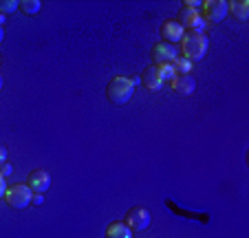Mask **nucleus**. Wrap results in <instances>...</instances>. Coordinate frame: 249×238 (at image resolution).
<instances>
[{
  "mask_svg": "<svg viewBox=\"0 0 249 238\" xmlns=\"http://www.w3.org/2000/svg\"><path fill=\"white\" fill-rule=\"evenodd\" d=\"M132 93H135V86H132L130 77H113L106 86V97H108L110 104H117V106H124V104L130 102Z\"/></svg>",
  "mask_w": 249,
  "mask_h": 238,
  "instance_id": "obj_1",
  "label": "nucleus"
},
{
  "mask_svg": "<svg viewBox=\"0 0 249 238\" xmlns=\"http://www.w3.org/2000/svg\"><path fill=\"white\" fill-rule=\"evenodd\" d=\"M170 86H172V91L177 95H181V97H190V95L196 91V79H194L192 75H177V77L170 82Z\"/></svg>",
  "mask_w": 249,
  "mask_h": 238,
  "instance_id": "obj_9",
  "label": "nucleus"
},
{
  "mask_svg": "<svg viewBox=\"0 0 249 238\" xmlns=\"http://www.w3.org/2000/svg\"><path fill=\"white\" fill-rule=\"evenodd\" d=\"M192 62L185 60V57H177V60L172 62V69L177 75H190V71H192Z\"/></svg>",
  "mask_w": 249,
  "mask_h": 238,
  "instance_id": "obj_14",
  "label": "nucleus"
},
{
  "mask_svg": "<svg viewBox=\"0 0 249 238\" xmlns=\"http://www.w3.org/2000/svg\"><path fill=\"white\" fill-rule=\"evenodd\" d=\"M181 51H183L185 60H190L194 64V62L203 60L207 53V37L203 36V33H188L185 31L183 40H181Z\"/></svg>",
  "mask_w": 249,
  "mask_h": 238,
  "instance_id": "obj_2",
  "label": "nucleus"
},
{
  "mask_svg": "<svg viewBox=\"0 0 249 238\" xmlns=\"http://www.w3.org/2000/svg\"><path fill=\"white\" fill-rule=\"evenodd\" d=\"M0 62H2V57H0Z\"/></svg>",
  "mask_w": 249,
  "mask_h": 238,
  "instance_id": "obj_26",
  "label": "nucleus"
},
{
  "mask_svg": "<svg viewBox=\"0 0 249 238\" xmlns=\"http://www.w3.org/2000/svg\"><path fill=\"white\" fill-rule=\"evenodd\" d=\"M0 174H2V177H9V174H11V165L9 164H2V165H0Z\"/></svg>",
  "mask_w": 249,
  "mask_h": 238,
  "instance_id": "obj_20",
  "label": "nucleus"
},
{
  "mask_svg": "<svg viewBox=\"0 0 249 238\" xmlns=\"http://www.w3.org/2000/svg\"><path fill=\"white\" fill-rule=\"evenodd\" d=\"M159 71H161V77H163V82H172V79L177 77L172 64H159Z\"/></svg>",
  "mask_w": 249,
  "mask_h": 238,
  "instance_id": "obj_16",
  "label": "nucleus"
},
{
  "mask_svg": "<svg viewBox=\"0 0 249 238\" xmlns=\"http://www.w3.org/2000/svg\"><path fill=\"white\" fill-rule=\"evenodd\" d=\"M183 7H185V9H192V11H198V14H201L203 2H201V0H185Z\"/></svg>",
  "mask_w": 249,
  "mask_h": 238,
  "instance_id": "obj_17",
  "label": "nucleus"
},
{
  "mask_svg": "<svg viewBox=\"0 0 249 238\" xmlns=\"http://www.w3.org/2000/svg\"><path fill=\"white\" fill-rule=\"evenodd\" d=\"M18 9V2L16 0H0V16H9Z\"/></svg>",
  "mask_w": 249,
  "mask_h": 238,
  "instance_id": "obj_15",
  "label": "nucleus"
},
{
  "mask_svg": "<svg viewBox=\"0 0 249 238\" xmlns=\"http://www.w3.org/2000/svg\"><path fill=\"white\" fill-rule=\"evenodd\" d=\"M183 36H185V29L177 18H170V20H165V22L161 24V37H163V42L174 44V47H177V44L183 40Z\"/></svg>",
  "mask_w": 249,
  "mask_h": 238,
  "instance_id": "obj_6",
  "label": "nucleus"
},
{
  "mask_svg": "<svg viewBox=\"0 0 249 238\" xmlns=\"http://www.w3.org/2000/svg\"><path fill=\"white\" fill-rule=\"evenodd\" d=\"M2 84H5V77H2V73H0V91H2Z\"/></svg>",
  "mask_w": 249,
  "mask_h": 238,
  "instance_id": "obj_24",
  "label": "nucleus"
},
{
  "mask_svg": "<svg viewBox=\"0 0 249 238\" xmlns=\"http://www.w3.org/2000/svg\"><path fill=\"white\" fill-rule=\"evenodd\" d=\"M2 40H5V27L0 24V44H2Z\"/></svg>",
  "mask_w": 249,
  "mask_h": 238,
  "instance_id": "obj_23",
  "label": "nucleus"
},
{
  "mask_svg": "<svg viewBox=\"0 0 249 238\" xmlns=\"http://www.w3.org/2000/svg\"><path fill=\"white\" fill-rule=\"evenodd\" d=\"M5 192H7V181H5V177L0 174V199H5Z\"/></svg>",
  "mask_w": 249,
  "mask_h": 238,
  "instance_id": "obj_19",
  "label": "nucleus"
},
{
  "mask_svg": "<svg viewBox=\"0 0 249 238\" xmlns=\"http://www.w3.org/2000/svg\"><path fill=\"white\" fill-rule=\"evenodd\" d=\"M104 236L106 238H132V229L126 223H122V220H115V223H110L106 227Z\"/></svg>",
  "mask_w": 249,
  "mask_h": 238,
  "instance_id": "obj_12",
  "label": "nucleus"
},
{
  "mask_svg": "<svg viewBox=\"0 0 249 238\" xmlns=\"http://www.w3.org/2000/svg\"><path fill=\"white\" fill-rule=\"evenodd\" d=\"M18 9L24 11V14H29V16H36V14H40V9H42V2H40V0H20Z\"/></svg>",
  "mask_w": 249,
  "mask_h": 238,
  "instance_id": "obj_13",
  "label": "nucleus"
},
{
  "mask_svg": "<svg viewBox=\"0 0 249 238\" xmlns=\"http://www.w3.org/2000/svg\"><path fill=\"white\" fill-rule=\"evenodd\" d=\"M179 57V49L174 47V44H168V42H159L152 47V60L159 64H172L174 60Z\"/></svg>",
  "mask_w": 249,
  "mask_h": 238,
  "instance_id": "obj_7",
  "label": "nucleus"
},
{
  "mask_svg": "<svg viewBox=\"0 0 249 238\" xmlns=\"http://www.w3.org/2000/svg\"><path fill=\"white\" fill-rule=\"evenodd\" d=\"M31 196L33 192L29 190L27 183H16V185H9L5 192V201L9 207L14 210H24V207L31 205Z\"/></svg>",
  "mask_w": 249,
  "mask_h": 238,
  "instance_id": "obj_3",
  "label": "nucleus"
},
{
  "mask_svg": "<svg viewBox=\"0 0 249 238\" xmlns=\"http://www.w3.org/2000/svg\"><path fill=\"white\" fill-rule=\"evenodd\" d=\"M227 11H231V16L238 22H245L249 18V2L247 0H231V2H227Z\"/></svg>",
  "mask_w": 249,
  "mask_h": 238,
  "instance_id": "obj_11",
  "label": "nucleus"
},
{
  "mask_svg": "<svg viewBox=\"0 0 249 238\" xmlns=\"http://www.w3.org/2000/svg\"><path fill=\"white\" fill-rule=\"evenodd\" d=\"M126 225L132 229V232H143V229H148L150 227V223H152V216H150V212L146 210V207H130V210L126 212Z\"/></svg>",
  "mask_w": 249,
  "mask_h": 238,
  "instance_id": "obj_5",
  "label": "nucleus"
},
{
  "mask_svg": "<svg viewBox=\"0 0 249 238\" xmlns=\"http://www.w3.org/2000/svg\"><path fill=\"white\" fill-rule=\"evenodd\" d=\"M27 185L29 190L33 192V194H44V192L49 190V185H51V177H49L47 170H33L31 174H29L27 179Z\"/></svg>",
  "mask_w": 249,
  "mask_h": 238,
  "instance_id": "obj_8",
  "label": "nucleus"
},
{
  "mask_svg": "<svg viewBox=\"0 0 249 238\" xmlns=\"http://www.w3.org/2000/svg\"><path fill=\"white\" fill-rule=\"evenodd\" d=\"M130 82H132V86L141 84V75H135V77H130Z\"/></svg>",
  "mask_w": 249,
  "mask_h": 238,
  "instance_id": "obj_22",
  "label": "nucleus"
},
{
  "mask_svg": "<svg viewBox=\"0 0 249 238\" xmlns=\"http://www.w3.org/2000/svg\"><path fill=\"white\" fill-rule=\"evenodd\" d=\"M141 84L146 86V89L150 91H161V86L165 84L163 77H161V71L157 64H150L146 71H143V75H141Z\"/></svg>",
  "mask_w": 249,
  "mask_h": 238,
  "instance_id": "obj_10",
  "label": "nucleus"
},
{
  "mask_svg": "<svg viewBox=\"0 0 249 238\" xmlns=\"http://www.w3.org/2000/svg\"><path fill=\"white\" fill-rule=\"evenodd\" d=\"M227 2L225 0H205L201 7V18L207 24H218L227 18Z\"/></svg>",
  "mask_w": 249,
  "mask_h": 238,
  "instance_id": "obj_4",
  "label": "nucleus"
},
{
  "mask_svg": "<svg viewBox=\"0 0 249 238\" xmlns=\"http://www.w3.org/2000/svg\"><path fill=\"white\" fill-rule=\"evenodd\" d=\"M44 203V194H33L31 196V205H42Z\"/></svg>",
  "mask_w": 249,
  "mask_h": 238,
  "instance_id": "obj_18",
  "label": "nucleus"
},
{
  "mask_svg": "<svg viewBox=\"0 0 249 238\" xmlns=\"http://www.w3.org/2000/svg\"><path fill=\"white\" fill-rule=\"evenodd\" d=\"M2 164H7V148L0 144V165Z\"/></svg>",
  "mask_w": 249,
  "mask_h": 238,
  "instance_id": "obj_21",
  "label": "nucleus"
},
{
  "mask_svg": "<svg viewBox=\"0 0 249 238\" xmlns=\"http://www.w3.org/2000/svg\"><path fill=\"white\" fill-rule=\"evenodd\" d=\"M0 24H2V27H5V16H0Z\"/></svg>",
  "mask_w": 249,
  "mask_h": 238,
  "instance_id": "obj_25",
  "label": "nucleus"
}]
</instances>
